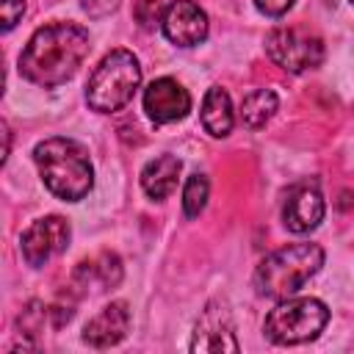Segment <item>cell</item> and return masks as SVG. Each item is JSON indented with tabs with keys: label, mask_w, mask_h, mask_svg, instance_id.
I'll return each instance as SVG.
<instances>
[{
	"label": "cell",
	"mask_w": 354,
	"mask_h": 354,
	"mask_svg": "<svg viewBox=\"0 0 354 354\" xmlns=\"http://www.w3.org/2000/svg\"><path fill=\"white\" fill-rule=\"evenodd\" d=\"M88 53V30L77 22H50L39 28L19 53V75L41 88L66 83Z\"/></svg>",
	"instance_id": "1"
},
{
	"label": "cell",
	"mask_w": 354,
	"mask_h": 354,
	"mask_svg": "<svg viewBox=\"0 0 354 354\" xmlns=\"http://www.w3.org/2000/svg\"><path fill=\"white\" fill-rule=\"evenodd\" d=\"M33 160L39 166V174L50 194H55L64 202L83 199L94 185V169L86 155V149L72 138H47L36 144Z\"/></svg>",
	"instance_id": "2"
},
{
	"label": "cell",
	"mask_w": 354,
	"mask_h": 354,
	"mask_svg": "<svg viewBox=\"0 0 354 354\" xmlns=\"http://www.w3.org/2000/svg\"><path fill=\"white\" fill-rule=\"evenodd\" d=\"M324 266V249L318 243H290L271 252L254 268V288L266 299H288L293 296L310 277Z\"/></svg>",
	"instance_id": "3"
},
{
	"label": "cell",
	"mask_w": 354,
	"mask_h": 354,
	"mask_svg": "<svg viewBox=\"0 0 354 354\" xmlns=\"http://www.w3.org/2000/svg\"><path fill=\"white\" fill-rule=\"evenodd\" d=\"M141 83L138 58L130 50H111L91 72L86 83V102L97 113L122 111Z\"/></svg>",
	"instance_id": "4"
},
{
	"label": "cell",
	"mask_w": 354,
	"mask_h": 354,
	"mask_svg": "<svg viewBox=\"0 0 354 354\" xmlns=\"http://www.w3.org/2000/svg\"><path fill=\"white\" fill-rule=\"evenodd\" d=\"M329 321V310L318 299H282L263 324V332L271 343L279 346H296L307 343L321 335V329Z\"/></svg>",
	"instance_id": "5"
},
{
	"label": "cell",
	"mask_w": 354,
	"mask_h": 354,
	"mask_svg": "<svg viewBox=\"0 0 354 354\" xmlns=\"http://www.w3.org/2000/svg\"><path fill=\"white\" fill-rule=\"evenodd\" d=\"M266 53L277 66L299 75V72L315 69L321 64L324 44L318 36H313L301 28H274L266 36Z\"/></svg>",
	"instance_id": "6"
},
{
	"label": "cell",
	"mask_w": 354,
	"mask_h": 354,
	"mask_svg": "<svg viewBox=\"0 0 354 354\" xmlns=\"http://www.w3.org/2000/svg\"><path fill=\"white\" fill-rule=\"evenodd\" d=\"M69 243V221L61 216H44L39 221H33L25 232H22V257L28 266L39 268L44 266L53 254L64 252Z\"/></svg>",
	"instance_id": "7"
},
{
	"label": "cell",
	"mask_w": 354,
	"mask_h": 354,
	"mask_svg": "<svg viewBox=\"0 0 354 354\" xmlns=\"http://www.w3.org/2000/svg\"><path fill=\"white\" fill-rule=\"evenodd\" d=\"M163 33L177 47H194L207 36V14L194 0H174L160 17Z\"/></svg>",
	"instance_id": "8"
},
{
	"label": "cell",
	"mask_w": 354,
	"mask_h": 354,
	"mask_svg": "<svg viewBox=\"0 0 354 354\" xmlns=\"http://www.w3.org/2000/svg\"><path fill=\"white\" fill-rule=\"evenodd\" d=\"M144 111L155 124H169L191 111V94L171 77H158L144 88Z\"/></svg>",
	"instance_id": "9"
},
{
	"label": "cell",
	"mask_w": 354,
	"mask_h": 354,
	"mask_svg": "<svg viewBox=\"0 0 354 354\" xmlns=\"http://www.w3.org/2000/svg\"><path fill=\"white\" fill-rule=\"evenodd\" d=\"M324 218V196L318 191L315 183H301V185H293L288 191V199H285V207H282V221L290 232L301 235V232H310L321 224Z\"/></svg>",
	"instance_id": "10"
},
{
	"label": "cell",
	"mask_w": 354,
	"mask_h": 354,
	"mask_svg": "<svg viewBox=\"0 0 354 354\" xmlns=\"http://www.w3.org/2000/svg\"><path fill=\"white\" fill-rule=\"evenodd\" d=\"M191 351H238L235 326L224 304H210L196 321Z\"/></svg>",
	"instance_id": "11"
},
{
	"label": "cell",
	"mask_w": 354,
	"mask_h": 354,
	"mask_svg": "<svg viewBox=\"0 0 354 354\" xmlns=\"http://www.w3.org/2000/svg\"><path fill=\"white\" fill-rule=\"evenodd\" d=\"M130 329V310L124 301H111L102 307L86 326H83V343L91 348H111L119 340H124Z\"/></svg>",
	"instance_id": "12"
},
{
	"label": "cell",
	"mask_w": 354,
	"mask_h": 354,
	"mask_svg": "<svg viewBox=\"0 0 354 354\" xmlns=\"http://www.w3.org/2000/svg\"><path fill=\"white\" fill-rule=\"evenodd\" d=\"M180 169H183V163L174 155H158L155 160H149L141 169V188L147 191L149 199L160 202V199H166L177 188Z\"/></svg>",
	"instance_id": "13"
},
{
	"label": "cell",
	"mask_w": 354,
	"mask_h": 354,
	"mask_svg": "<svg viewBox=\"0 0 354 354\" xmlns=\"http://www.w3.org/2000/svg\"><path fill=\"white\" fill-rule=\"evenodd\" d=\"M232 122H235V116H232L230 94H227L221 86L207 88V94H205V100H202V127H205L210 136L224 138V136H230Z\"/></svg>",
	"instance_id": "14"
},
{
	"label": "cell",
	"mask_w": 354,
	"mask_h": 354,
	"mask_svg": "<svg viewBox=\"0 0 354 354\" xmlns=\"http://www.w3.org/2000/svg\"><path fill=\"white\" fill-rule=\"evenodd\" d=\"M277 94L271 91V88H257V91H252L246 100H243V105H241V122L249 127V130H260L271 116H274V111H277Z\"/></svg>",
	"instance_id": "15"
},
{
	"label": "cell",
	"mask_w": 354,
	"mask_h": 354,
	"mask_svg": "<svg viewBox=\"0 0 354 354\" xmlns=\"http://www.w3.org/2000/svg\"><path fill=\"white\" fill-rule=\"evenodd\" d=\"M207 188L210 185H207V177L205 174H191L188 177V183L183 188V210H185L188 218H194V216L202 213V207L207 202Z\"/></svg>",
	"instance_id": "16"
},
{
	"label": "cell",
	"mask_w": 354,
	"mask_h": 354,
	"mask_svg": "<svg viewBox=\"0 0 354 354\" xmlns=\"http://www.w3.org/2000/svg\"><path fill=\"white\" fill-rule=\"evenodd\" d=\"M160 17V0H138L136 3V19L144 30H152Z\"/></svg>",
	"instance_id": "17"
},
{
	"label": "cell",
	"mask_w": 354,
	"mask_h": 354,
	"mask_svg": "<svg viewBox=\"0 0 354 354\" xmlns=\"http://www.w3.org/2000/svg\"><path fill=\"white\" fill-rule=\"evenodd\" d=\"M3 6V30H11L25 14V0H0Z\"/></svg>",
	"instance_id": "18"
},
{
	"label": "cell",
	"mask_w": 354,
	"mask_h": 354,
	"mask_svg": "<svg viewBox=\"0 0 354 354\" xmlns=\"http://www.w3.org/2000/svg\"><path fill=\"white\" fill-rule=\"evenodd\" d=\"M80 6H83V11H86L88 17L100 19V17H108L111 11H116L119 0H80Z\"/></svg>",
	"instance_id": "19"
},
{
	"label": "cell",
	"mask_w": 354,
	"mask_h": 354,
	"mask_svg": "<svg viewBox=\"0 0 354 354\" xmlns=\"http://www.w3.org/2000/svg\"><path fill=\"white\" fill-rule=\"evenodd\" d=\"M293 3H296V0H254L257 11L266 14V17H282L285 11H290Z\"/></svg>",
	"instance_id": "20"
},
{
	"label": "cell",
	"mask_w": 354,
	"mask_h": 354,
	"mask_svg": "<svg viewBox=\"0 0 354 354\" xmlns=\"http://www.w3.org/2000/svg\"><path fill=\"white\" fill-rule=\"evenodd\" d=\"M351 3H354V0H351Z\"/></svg>",
	"instance_id": "21"
}]
</instances>
